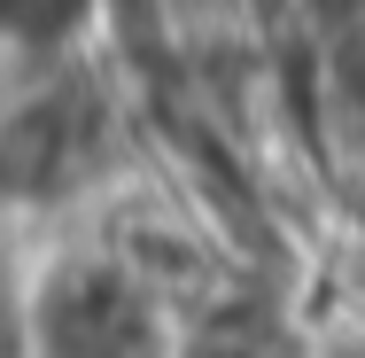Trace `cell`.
I'll list each match as a JSON object with an SVG mask.
<instances>
[{
    "instance_id": "cell-1",
    "label": "cell",
    "mask_w": 365,
    "mask_h": 358,
    "mask_svg": "<svg viewBox=\"0 0 365 358\" xmlns=\"http://www.w3.org/2000/svg\"><path fill=\"white\" fill-rule=\"evenodd\" d=\"M86 0H0V31L8 39H63Z\"/></svg>"
}]
</instances>
